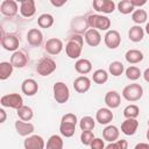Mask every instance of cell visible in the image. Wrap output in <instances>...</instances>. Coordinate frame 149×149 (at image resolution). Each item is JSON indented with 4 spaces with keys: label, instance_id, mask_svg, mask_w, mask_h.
<instances>
[{
    "label": "cell",
    "instance_id": "cell-1",
    "mask_svg": "<svg viewBox=\"0 0 149 149\" xmlns=\"http://www.w3.org/2000/svg\"><path fill=\"white\" fill-rule=\"evenodd\" d=\"M84 45V36L78 34H72L65 44L66 56L71 59H79Z\"/></svg>",
    "mask_w": 149,
    "mask_h": 149
},
{
    "label": "cell",
    "instance_id": "cell-2",
    "mask_svg": "<svg viewBox=\"0 0 149 149\" xmlns=\"http://www.w3.org/2000/svg\"><path fill=\"white\" fill-rule=\"evenodd\" d=\"M87 24L91 29H97V30H102V31H108L111 28V20L106 15L101 14H88L86 16Z\"/></svg>",
    "mask_w": 149,
    "mask_h": 149
},
{
    "label": "cell",
    "instance_id": "cell-3",
    "mask_svg": "<svg viewBox=\"0 0 149 149\" xmlns=\"http://www.w3.org/2000/svg\"><path fill=\"white\" fill-rule=\"evenodd\" d=\"M142 95H143V87L136 83L129 84L125 86L122 90V97L127 101H130V102L139 101L142 98Z\"/></svg>",
    "mask_w": 149,
    "mask_h": 149
},
{
    "label": "cell",
    "instance_id": "cell-4",
    "mask_svg": "<svg viewBox=\"0 0 149 149\" xmlns=\"http://www.w3.org/2000/svg\"><path fill=\"white\" fill-rule=\"evenodd\" d=\"M52 93H54V99L56 100L57 104H65L70 98V90L68 85L63 81H57L54 84Z\"/></svg>",
    "mask_w": 149,
    "mask_h": 149
},
{
    "label": "cell",
    "instance_id": "cell-5",
    "mask_svg": "<svg viewBox=\"0 0 149 149\" xmlns=\"http://www.w3.org/2000/svg\"><path fill=\"white\" fill-rule=\"evenodd\" d=\"M57 65H56V62L50 58V57H43L38 61L37 65H36V71L40 76L42 77H47L49 74H51L55 70H56Z\"/></svg>",
    "mask_w": 149,
    "mask_h": 149
},
{
    "label": "cell",
    "instance_id": "cell-6",
    "mask_svg": "<svg viewBox=\"0 0 149 149\" xmlns=\"http://www.w3.org/2000/svg\"><path fill=\"white\" fill-rule=\"evenodd\" d=\"M0 104L2 107L19 109L20 107L23 106V99L19 93H9V94H5L1 97Z\"/></svg>",
    "mask_w": 149,
    "mask_h": 149
},
{
    "label": "cell",
    "instance_id": "cell-7",
    "mask_svg": "<svg viewBox=\"0 0 149 149\" xmlns=\"http://www.w3.org/2000/svg\"><path fill=\"white\" fill-rule=\"evenodd\" d=\"M20 45V40L15 34H2L1 47L7 51H17Z\"/></svg>",
    "mask_w": 149,
    "mask_h": 149
},
{
    "label": "cell",
    "instance_id": "cell-8",
    "mask_svg": "<svg viewBox=\"0 0 149 149\" xmlns=\"http://www.w3.org/2000/svg\"><path fill=\"white\" fill-rule=\"evenodd\" d=\"M104 42L108 49H116L121 44L120 33L115 29H109L108 31H106V34L104 36Z\"/></svg>",
    "mask_w": 149,
    "mask_h": 149
},
{
    "label": "cell",
    "instance_id": "cell-9",
    "mask_svg": "<svg viewBox=\"0 0 149 149\" xmlns=\"http://www.w3.org/2000/svg\"><path fill=\"white\" fill-rule=\"evenodd\" d=\"M92 6L98 13L111 14L115 10V2L113 0H94Z\"/></svg>",
    "mask_w": 149,
    "mask_h": 149
},
{
    "label": "cell",
    "instance_id": "cell-10",
    "mask_svg": "<svg viewBox=\"0 0 149 149\" xmlns=\"http://www.w3.org/2000/svg\"><path fill=\"white\" fill-rule=\"evenodd\" d=\"M63 47H64V45H63L62 40H59V38H57V37H51V38L47 40V42H45V44H44V50H45L49 55L55 56V55H58V54L62 52Z\"/></svg>",
    "mask_w": 149,
    "mask_h": 149
},
{
    "label": "cell",
    "instance_id": "cell-11",
    "mask_svg": "<svg viewBox=\"0 0 149 149\" xmlns=\"http://www.w3.org/2000/svg\"><path fill=\"white\" fill-rule=\"evenodd\" d=\"M0 12L2 15L7 17H13L17 14L19 12V6L17 2L14 0H3L0 5Z\"/></svg>",
    "mask_w": 149,
    "mask_h": 149
},
{
    "label": "cell",
    "instance_id": "cell-12",
    "mask_svg": "<svg viewBox=\"0 0 149 149\" xmlns=\"http://www.w3.org/2000/svg\"><path fill=\"white\" fill-rule=\"evenodd\" d=\"M23 147L24 149H44L45 142L40 135H30L24 140Z\"/></svg>",
    "mask_w": 149,
    "mask_h": 149
},
{
    "label": "cell",
    "instance_id": "cell-13",
    "mask_svg": "<svg viewBox=\"0 0 149 149\" xmlns=\"http://www.w3.org/2000/svg\"><path fill=\"white\" fill-rule=\"evenodd\" d=\"M27 42L30 47H34V48H37L42 44L43 42V34L40 29L37 28H31L28 30L27 33Z\"/></svg>",
    "mask_w": 149,
    "mask_h": 149
},
{
    "label": "cell",
    "instance_id": "cell-14",
    "mask_svg": "<svg viewBox=\"0 0 149 149\" xmlns=\"http://www.w3.org/2000/svg\"><path fill=\"white\" fill-rule=\"evenodd\" d=\"M90 28L88 24H87V20L86 17L84 16H77V17H73L72 22H71V29L74 34H78V35H81V34H85Z\"/></svg>",
    "mask_w": 149,
    "mask_h": 149
},
{
    "label": "cell",
    "instance_id": "cell-15",
    "mask_svg": "<svg viewBox=\"0 0 149 149\" xmlns=\"http://www.w3.org/2000/svg\"><path fill=\"white\" fill-rule=\"evenodd\" d=\"M9 62L12 63V65H13L14 68H16V69H22V68H24V66L27 65V63H28V56L26 55L24 51L17 50V51H15V52L12 54Z\"/></svg>",
    "mask_w": 149,
    "mask_h": 149
},
{
    "label": "cell",
    "instance_id": "cell-16",
    "mask_svg": "<svg viewBox=\"0 0 149 149\" xmlns=\"http://www.w3.org/2000/svg\"><path fill=\"white\" fill-rule=\"evenodd\" d=\"M21 91L22 93H24L27 97H31L35 95L38 91V84L35 79L33 78H27L22 81L21 84Z\"/></svg>",
    "mask_w": 149,
    "mask_h": 149
},
{
    "label": "cell",
    "instance_id": "cell-17",
    "mask_svg": "<svg viewBox=\"0 0 149 149\" xmlns=\"http://www.w3.org/2000/svg\"><path fill=\"white\" fill-rule=\"evenodd\" d=\"M15 130L16 133L20 135V136H30L34 130H35V127L33 123L30 122H26V121H22V120H17L15 121Z\"/></svg>",
    "mask_w": 149,
    "mask_h": 149
},
{
    "label": "cell",
    "instance_id": "cell-18",
    "mask_svg": "<svg viewBox=\"0 0 149 149\" xmlns=\"http://www.w3.org/2000/svg\"><path fill=\"white\" fill-rule=\"evenodd\" d=\"M20 13L23 17H31L36 13V6L34 0H21L20 1Z\"/></svg>",
    "mask_w": 149,
    "mask_h": 149
},
{
    "label": "cell",
    "instance_id": "cell-19",
    "mask_svg": "<svg viewBox=\"0 0 149 149\" xmlns=\"http://www.w3.org/2000/svg\"><path fill=\"white\" fill-rule=\"evenodd\" d=\"M113 118H114L113 112L108 107L99 108L95 113V121L100 125H108L113 120Z\"/></svg>",
    "mask_w": 149,
    "mask_h": 149
},
{
    "label": "cell",
    "instance_id": "cell-20",
    "mask_svg": "<svg viewBox=\"0 0 149 149\" xmlns=\"http://www.w3.org/2000/svg\"><path fill=\"white\" fill-rule=\"evenodd\" d=\"M91 87V79L86 76H79L73 81V88L78 93H85Z\"/></svg>",
    "mask_w": 149,
    "mask_h": 149
},
{
    "label": "cell",
    "instance_id": "cell-21",
    "mask_svg": "<svg viewBox=\"0 0 149 149\" xmlns=\"http://www.w3.org/2000/svg\"><path fill=\"white\" fill-rule=\"evenodd\" d=\"M119 136H120V130L116 126L114 125H108L105 127V129L102 130V139L109 143L112 142H115L119 140Z\"/></svg>",
    "mask_w": 149,
    "mask_h": 149
},
{
    "label": "cell",
    "instance_id": "cell-22",
    "mask_svg": "<svg viewBox=\"0 0 149 149\" xmlns=\"http://www.w3.org/2000/svg\"><path fill=\"white\" fill-rule=\"evenodd\" d=\"M84 38H85V42L90 47H98L101 43V34L97 29H91L90 28L84 34Z\"/></svg>",
    "mask_w": 149,
    "mask_h": 149
},
{
    "label": "cell",
    "instance_id": "cell-23",
    "mask_svg": "<svg viewBox=\"0 0 149 149\" xmlns=\"http://www.w3.org/2000/svg\"><path fill=\"white\" fill-rule=\"evenodd\" d=\"M105 104L109 109L118 108L121 104V97L116 91H108L105 95Z\"/></svg>",
    "mask_w": 149,
    "mask_h": 149
},
{
    "label": "cell",
    "instance_id": "cell-24",
    "mask_svg": "<svg viewBox=\"0 0 149 149\" xmlns=\"http://www.w3.org/2000/svg\"><path fill=\"white\" fill-rule=\"evenodd\" d=\"M137 128H139V121L136 119H126L121 123V132L127 136L134 135Z\"/></svg>",
    "mask_w": 149,
    "mask_h": 149
},
{
    "label": "cell",
    "instance_id": "cell-25",
    "mask_svg": "<svg viewBox=\"0 0 149 149\" xmlns=\"http://www.w3.org/2000/svg\"><path fill=\"white\" fill-rule=\"evenodd\" d=\"M74 69L80 74H87L92 71V63L86 58H79L74 63Z\"/></svg>",
    "mask_w": 149,
    "mask_h": 149
},
{
    "label": "cell",
    "instance_id": "cell-26",
    "mask_svg": "<svg viewBox=\"0 0 149 149\" xmlns=\"http://www.w3.org/2000/svg\"><path fill=\"white\" fill-rule=\"evenodd\" d=\"M125 58L129 64H137L143 61L144 56H143V52L137 49H129L125 54Z\"/></svg>",
    "mask_w": 149,
    "mask_h": 149
},
{
    "label": "cell",
    "instance_id": "cell-27",
    "mask_svg": "<svg viewBox=\"0 0 149 149\" xmlns=\"http://www.w3.org/2000/svg\"><path fill=\"white\" fill-rule=\"evenodd\" d=\"M144 29L141 27V26H133L130 27L129 31H128V38L132 41V42H141L144 37Z\"/></svg>",
    "mask_w": 149,
    "mask_h": 149
},
{
    "label": "cell",
    "instance_id": "cell-28",
    "mask_svg": "<svg viewBox=\"0 0 149 149\" xmlns=\"http://www.w3.org/2000/svg\"><path fill=\"white\" fill-rule=\"evenodd\" d=\"M76 123H71V122H64L61 121L59 125V133L62 136L64 137H72L76 133Z\"/></svg>",
    "mask_w": 149,
    "mask_h": 149
},
{
    "label": "cell",
    "instance_id": "cell-29",
    "mask_svg": "<svg viewBox=\"0 0 149 149\" xmlns=\"http://www.w3.org/2000/svg\"><path fill=\"white\" fill-rule=\"evenodd\" d=\"M16 114H17V116H19L20 120L26 121V122H29L33 119V116H34L33 108L29 107V106H26V105H23L19 109H16Z\"/></svg>",
    "mask_w": 149,
    "mask_h": 149
},
{
    "label": "cell",
    "instance_id": "cell-30",
    "mask_svg": "<svg viewBox=\"0 0 149 149\" xmlns=\"http://www.w3.org/2000/svg\"><path fill=\"white\" fill-rule=\"evenodd\" d=\"M47 149H63L64 147V141L62 139V136L55 134V135H51L48 141H47Z\"/></svg>",
    "mask_w": 149,
    "mask_h": 149
},
{
    "label": "cell",
    "instance_id": "cell-31",
    "mask_svg": "<svg viewBox=\"0 0 149 149\" xmlns=\"http://www.w3.org/2000/svg\"><path fill=\"white\" fill-rule=\"evenodd\" d=\"M55 22V19L51 14H48V13H44V14H41L38 17H37V24L40 28H44V29H48L50 27H52Z\"/></svg>",
    "mask_w": 149,
    "mask_h": 149
},
{
    "label": "cell",
    "instance_id": "cell-32",
    "mask_svg": "<svg viewBox=\"0 0 149 149\" xmlns=\"http://www.w3.org/2000/svg\"><path fill=\"white\" fill-rule=\"evenodd\" d=\"M13 70H14V66L12 65L10 62H1L0 63V79L1 80L8 79L13 73Z\"/></svg>",
    "mask_w": 149,
    "mask_h": 149
},
{
    "label": "cell",
    "instance_id": "cell-33",
    "mask_svg": "<svg viewBox=\"0 0 149 149\" xmlns=\"http://www.w3.org/2000/svg\"><path fill=\"white\" fill-rule=\"evenodd\" d=\"M147 19H148V14H147V12H146L144 9H142V8L135 9V10L133 12V14H132V20H133L134 23H136V26H140V24L144 23V22L147 21Z\"/></svg>",
    "mask_w": 149,
    "mask_h": 149
},
{
    "label": "cell",
    "instance_id": "cell-34",
    "mask_svg": "<svg viewBox=\"0 0 149 149\" xmlns=\"http://www.w3.org/2000/svg\"><path fill=\"white\" fill-rule=\"evenodd\" d=\"M92 80L95 83V84H105L107 80H108V72L104 69H98L93 72L92 74Z\"/></svg>",
    "mask_w": 149,
    "mask_h": 149
},
{
    "label": "cell",
    "instance_id": "cell-35",
    "mask_svg": "<svg viewBox=\"0 0 149 149\" xmlns=\"http://www.w3.org/2000/svg\"><path fill=\"white\" fill-rule=\"evenodd\" d=\"M116 7H118V10L123 15H127V14H130V13L133 14V12L135 10V7L132 5L130 0H121V1L118 2Z\"/></svg>",
    "mask_w": 149,
    "mask_h": 149
},
{
    "label": "cell",
    "instance_id": "cell-36",
    "mask_svg": "<svg viewBox=\"0 0 149 149\" xmlns=\"http://www.w3.org/2000/svg\"><path fill=\"white\" fill-rule=\"evenodd\" d=\"M123 71H125V66H123V64H122L121 62H119V61H114V62H112V63L108 65V72H109L113 77H119V76H121V74L123 73Z\"/></svg>",
    "mask_w": 149,
    "mask_h": 149
},
{
    "label": "cell",
    "instance_id": "cell-37",
    "mask_svg": "<svg viewBox=\"0 0 149 149\" xmlns=\"http://www.w3.org/2000/svg\"><path fill=\"white\" fill-rule=\"evenodd\" d=\"M140 115V108L137 105L130 104L123 108V116L126 119H136Z\"/></svg>",
    "mask_w": 149,
    "mask_h": 149
},
{
    "label": "cell",
    "instance_id": "cell-38",
    "mask_svg": "<svg viewBox=\"0 0 149 149\" xmlns=\"http://www.w3.org/2000/svg\"><path fill=\"white\" fill-rule=\"evenodd\" d=\"M125 73H126V77H127L129 80H132V81L137 80V79L142 76L141 70H140L137 66H135V65H130L129 68H127V69L125 70Z\"/></svg>",
    "mask_w": 149,
    "mask_h": 149
},
{
    "label": "cell",
    "instance_id": "cell-39",
    "mask_svg": "<svg viewBox=\"0 0 149 149\" xmlns=\"http://www.w3.org/2000/svg\"><path fill=\"white\" fill-rule=\"evenodd\" d=\"M95 126V120L91 116H83L79 121V128L83 130H92Z\"/></svg>",
    "mask_w": 149,
    "mask_h": 149
},
{
    "label": "cell",
    "instance_id": "cell-40",
    "mask_svg": "<svg viewBox=\"0 0 149 149\" xmlns=\"http://www.w3.org/2000/svg\"><path fill=\"white\" fill-rule=\"evenodd\" d=\"M94 140V134L92 130H83L80 134V142L84 146H90Z\"/></svg>",
    "mask_w": 149,
    "mask_h": 149
},
{
    "label": "cell",
    "instance_id": "cell-41",
    "mask_svg": "<svg viewBox=\"0 0 149 149\" xmlns=\"http://www.w3.org/2000/svg\"><path fill=\"white\" fill-rule=\"evenodd\" d=\"M90 148L91 149H105V142L100 137H94V140L90 144Z\"/></svg>",
    "mask_w": 149,
    "mask_h": 149
},
{
    "label": "cell",
    "instance_id": "cell-42",
    "mask_svg": "<svg viewBox=\"0 0 149 149\" xmlns=\"http://www.w3.org/2000/svg\"><path fill=\"white\" fill-rule=\"evenodd\" d=\"M115 143L119 149H128V142L126 140H118L115 141Z\"/></svg>",
    "mask_w": 149,
    "mask_h": 149
},
{
    "label": "cell",
    "instance_id": "cell-43",
    "mask_svg": "<svg viewBox=\"0 0 149 149\" xmlns=\"http://www.w3.org/2000/svg\"><path fill=\"white\" fill-rule=\"evenodd\" d=\"M130 2H132V5L135 7V9H136V7H141V6H144L146 3H147V0H130Z\"/></svg>",
    "mask_w": 149,
    "mask_h": 149
},
{
    "label": "cell",
    "instance_id": "cell-44",
    "mask_svg": "<svg viewBox=\"0 0 149 149\" xmlns=\"http://www.w3.org/2000/svg\"><path fill=\"white\" fill-rule=\"evenodd\" d=\"M134 149H149V143H144V142H140L137 143Z\"/></svg>",
    "mask_w": 149,
    "mask_h": 149
},
{
    "label": "cell",
    "instance_id": "cell-45",
    "mask_svg": "<svg viewBox=\"0 0 149 149\" xmlns=\"http://www.w3.org/2000/svg\"><path fill=\"white\" fill-rule=\"evenodd\" d=\"M50 3H51L52 6H55V7H61V6H63V5L66 3V0H62V1H55V0H51Z\"/></svg>",
    "mask_w": 149,
    "mask_h": 149
},
{
    "label": "cell",
    "instance_id": "cell-46",
    "mask_svg": "<svg viewBox=\"0 0 149 149\" xmlns=\"http://www.w3.org/2000/svg\"><path fill=\"white\" fill-rule=\"evenodd\" d=\"M0 123H3L5 121H6V118H7V115H6V112H5V109L3 108H0Z\"/></svg>",
    "mask_w": 149,
    "mask_h": 149
},
{
    "label": "cell",
    "instance_id": "cell-47",
    "mask_svg": "<svg viewBox=\"0 0 149 149\" xmlns=\"http://www.w3.org/2000/svg\"><path fill=\"white\" fill-rule=\"evenodd\" d=\"M105 149H119V148H118V146H116L115 142H112V143H108V144L105 147Z\"/></svg>",
    "mask_w": 149,
    "mask_h": 149
},
{
    "label": "cell",
    "instance_id": "cell-48",
    "mask_svg": "<svg viewBox=\"0 0 149 149\" xmlns=\"http://www.w3.org/2000/svg\"><path fill=\"white\" fill-rule=\"evenodd\" d=\"M142 76H143L144 80H146L147 83H149V68L144 70V72H143V74H142Z\"/></svg>",
    "mask_w": 149,
    "mask_h": 149
},
{
    "label": "cell",
    "instance_id": "cell-49",
    "mask_svg": "<svg viewBox=\"0 0 149 149\" xmlns=\"http://www.w3.org/2000/svg\"><path fill=\"white\" fill-rule=\"evenodd\" d=\"M144 33H147L148 35H149V22L146 24V27H144Z\"/></svg>",
    "mask_w": 149,
    "mask_h": 149
},
{
    "label": "cell",
    "instance_id": "cell-50",
    "mask_svg": "<svg viewBox=\"0 0 149 149\" xmlns=\"http://www.w3.org/2000/svg\"><path fill=\"white\" fill-rule=\"evenodd\" d=\"M146 136H147V140L149 141V127H148V130H147V134H146Z\"/></svg>",
    "mask_w": 149,
    "mask_h": 149
},
{
    "label": "cell",
    "instance_id": "cell-51",
    "mask_svg": "<svg viewBox=\"0 0 149 149\" xmlns=\"http://www.w3.org/2000/svg\"><path fill=\"white\" fill-rule=\"evenodd\" d=\"M148 127H149V120H148Z\"/></svg>",
    "mask_w": 149,
    "mask_h": 149
}]
</instances>
